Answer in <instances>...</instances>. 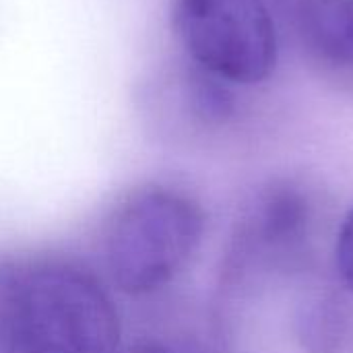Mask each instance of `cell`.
<instances>
[{"mask_svg":"<svg viewBox=\"0 0 353 353\" xmlns=\"http://www.w3.org/2000/svg\"><path fill=\"white\" fill-rule=\"evenodd\" d=\"M116 353H201L196 345L182 337L174 335H161V333H149L139 335L132 339H122Z\"/></svg>","mask_w":353,"mask_h":353,"instance_id":"cell-5","label":"cell"},{"mask_svg":"<svg viewBox=\"0 0 353 353\" xmlns=\"http://www.w3.org/2000/svg\"><path fill=\"white\" fill-rule=\"evenodd\" d=\"M298 21L321 56L353 68V0H298Z\"/></svg>","mask_w":353,"mask_h":353,"instance_id":"cell-4","label":"cell"},{"mask_svg":"<svg viewBox=\"0 0 353 353\" xmlns=\"http://www.w3.org/2000/svg\"><path fill=\"white\" fill-rule=\"evenodd\" d=\"M172 27L190 62L223 83L252 85L275 66V25L263 0H174Z\"/></svg>","mask_w":353,"mask_h":353,"instance_id":"cell-3","label":"cell"},{"mask_svg":"<svg viewBox=\"0 0 353 353\" xmlns=\"http://www.w3.org/2000/svg\"><path fill=\"white\" fill-rule=\"evenodd\" d=\"M124 339L108 281L41 254L0 269V353H116Z\"/></svg>","mask_w":353,"mask_h":353,"instance_id":"cell-1","label":"cell"},{"mask_svg":"<svg viewBox=\"0 0 353 353\" xmlns=\"http://www.w3.org/2000/svg\"><path fill=\"white\" fill-rule=\"evenodd\" d=\"M337 267L345 281V285L353 292V211L345 217L339 240H337Z\"/></svg>","mask_w":353,"mask_h":353,"instance_id":"cell-6","label":"cell"},{"mask_svg":"<svg viewBox=\"0 0 353 353\" xmlns=\"http://www.w3.org/2000/svg\"><path fill=\"white\" fill-rule=\"evenodd\" d=\"M205 225L201 205L186 192L163 184L130 188L99 230L103 279L134 300L163 292L199 252Z\"/></svg>","mask_w":353,"mask_h":353,"instance_id":"cell-2","label":"cell"}]
</instances>
